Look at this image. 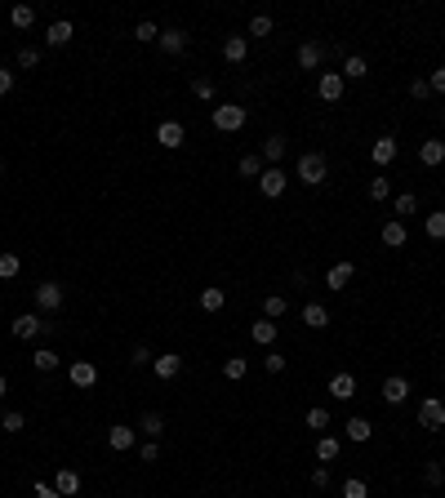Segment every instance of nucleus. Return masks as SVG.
<instances>
[{"label":"nucleus","mask_w":445,"mask_h":498,"mask_svg":"<svg viewBox=\"0 0 445 498\" xmlns=\"http://www.w3.org/2000/svg\"><path fill=\"white\" fill-rule=\"evenodd\" d=\"M294 178L303 187H321L330 178V161L321 152H303V156H298V165H294Z\"/></svg>","instance_id":"1"},{"label":"nucleus","mask_w":445,"mask_h":498,"mask_svg":"<svg viewBox=\"0 0 445 498\" xmlns=\"http://www.w3.org/2000/svg\"><path fill=\"white\" fill-rule=\"evenodd\" d=\"M210 120H214V129H219V133H236V129H245L249 112H245V107H236V103H219L210 112Z\"/></svg>","instance_id":"2"},{"label":"nucleus","mask_w":445,"mask_h":498,"mask_svg":"<svg viewBox=\"0 0 445 498\" xmlns=\"http://www.w3.org/2000/svg\"><path fill=\"white\" fill-rule=\"evenodd\" d=\"M285 187H290V174H285L281 165H268V169H263V174H258V191H263V196H268V200L285 196Z\"/></svg>","instance_id":"3"},{"label":"nucleus","mask_w":445,"mask_h":498,"mask_svg":"<svg viewBox=\"0 0 445 498\" xmlns=\"http://www.w3.org/2000/svg\"><path fill=\"white\" fill-rule=\"evenodd\" d=\"M418 427H428V432H441L445 427V400L428 396L423 405H418Z\"/></svg>","instance_id":"4"},{"label":"nucleus","mask_w":445,"mask_h":498,"mask_svg":"<svg viewBox=\"0 0 445 498\" xmlns=\"http://www.w3.org/2000/svg\"><path fill=\"white\" fill-rule=\"evenodd\" d=\"M156 142H161L165 152H178V147H183V142H187V129L178 125V120H165V125L156 129Z\"/></svg>","instance_id":"5"},{"label":"nucleus","mask_w":445,"mask_h":498,"mask_svg":"<svg viewBox=\"0 0 445 498\" xmlns=\"http://www.w3.org/2000/svg\"><path fill=\"white\" fill-rule=\"evenodd\" d=\"M316 94H321V103H343V76L339 71H321Z\"/></svg>","instance_id":"6"},{"label":"nucleus","mask_w":445,"mask_h":498,"mask_svg":"<svg viewBox=\"0 0 445 498\" xmlns=\"http://www.w3.org/2000/svg\"><path fill=\"white\" fill-rule=\"evenodd\" d=\"M36 307H41V312H58V307H63V285H58V281L36 285Z\"/></svg>","instance_id":"7"},{"label":"nucleus","mask_w":445,"mask_h":498,"mask_svg":"<svg viewBox=\"0 0 445 498\" xmlns=\"http://www.w3.org/2000/svg\"><path fill=\"white\" fill-rule=\"evenodd\" d=\"M9 330H14V338H36L41 330H50V321H41L36 312H22V316H14V325H9Z\"/></svg>","instance_id":"8"},{"label":"nucleus","mask_w":445,"mask_h":498,"mask_svg":"<svg viewBox=\"0 0 445 498\" xmlns=\"http://www.w3.org/2000/svg\"><path fill=\"white\" fill-rule=\"evenodd\" d=\"M178 369H183V356H178V351H161V356L152 360V374H156V379H165V383L178 379Z\"/></svg>","instance_id":"9"},{"label":"nucleus","mask_w":445,"mask_h":498,"mask_svg":"<svg viewBox=\"0 0 445 498\" xmlns=\"http://www.w3.org/2000/svg\"><path fill=\"white\" fill-rule=\"evenodd\" d=\"M107 445H112L116 454L134 449V445H138V427H120V423H116V427H107Z\"/></svg>","instance_id":"10"},{"label":"nucleus","mask_w":445,"mask_h":498,"mask_svg":"<svg viewBox=\"0 0 445 498\" xmlns=\"http://www.w3.org/2000/svg\"><path fill=\"white\" fill-rule=\"evenodd\" d=\"M321 63H326V45H321V41L298 45V67H303V71H316Z\"/></svg>","instance_id":"11"},{"label":"nucleus","mask_w":445,"mask_h":498,"mask_svg":"<svg viewBox=\"0 0 445 498\" xmlns=\"http://www.w3.org/2000/svg\"><path fill=\"white\" fill-rule=\"evenodd\" d=\"M388 405H401L405 396H410V379H401V374H392V379H383V392H379Z\"/></svg>","instance_id":"12"},{"label":"nucleus","mask_w":445,"mask_h":498,"mask_svg":"<svg viewBox=\"0 0 445 498\" xmlns=\"http://www.w3.org/2000/svg\"><path fill=\"white\" fill-rule=\"evenodd\" d=\"M352 276H356V267H352V263H334L330 272H326V285L334 289V294H339V289L352 285Z\"/></svg>","instance_id":"13"},{"label":"nucleus","mask_w":445,"mask_h":498,"mask_svg":"<svg viewBox=\"0 0 445 498\" xmlns=\"http://www.w3.org/2000/svg\"><path fill=\"white\" fill-rule=\"evenodd\" d=\"M370 161H374V165H392V161H396V138H392V133L374 138V147H370Z\"/></svg>","instance_id":"14"},{"label":"nucleus","mask_w":445,"mask_h":498,"mask_svg":"<svg viewBox=\"0 0 445 498\" xmlns=\"http://www.w3.org/2000/svg\"><path fill=\"white\" fill-rule=\"evenodd\" d=\"M405 240H410V232H405V223H401V218L383 223V245H388V249H405Z\"/></svg>","instance_id":"15"},{"label":"nucleus","mask_w":445,"mask_h":498,"mask_svg":"<svg viewBox=\"0 0 445 498\" xmlns=\"http://www.w3.org/2000/svg\"><path fill=\"white\" fill-rule=\"evenodd\" d=\"M156 45H161L165 54H183V50H187V31H183V27H165Z\"/></svg>","instance_id":"16"},{"label":"nucleus","mask_w":445,"mask_h":498,"mask_svg":"<svg viewBox=\"0 0 445 498\" xmlns=\"http://www.w3.org/2000/svg\"><path fill=\"white\" fill-rule=\"evenodd\" d=\"M245 54H249L245 36H227V41H223V63H245Z\"/></svg>","instance_id":"17"},{"label":"nucleus","mask_w":445,"mask_h":498,"mask_svg":"<svg viewBox=\"0 0 445 498\" xmlns=\"http://www.w3.org/2000/svg\"><path fill=\"white\" fill-rule=\"evenodd\" d=\"M67 379L76 383V387H94V383H99V369H94L89 360H76V365L67 369Z\"/></svg>","instance_id":"18"},{"label":"nucleus","mask_w":445,"mask_h":498,"mask_svg":"<svg viewBox=\"0 0 445 498\" xmlns=\"http://www.w3.org/2000/svg\"><path fill=\"white\" fill-rule=\"evenodd\" d=\"M249 338H254L258 347H272V343H276V321H268V316L254 321V325H249Z\"/></svg>","instance_id":"19"},{"label":"nucleus","mask_w":445,"mask_h":498,"mask_svg":"<svg viewBox=\"0 0 445 498\" xmlns=\"http://www.w3.org/2000/svg\"><path fill=\"white\" fill-rule=\"evenodd\" d=\"M54 490L63 494V498H71V494H80V471H71V467H63L54 476Z\"/></svg>","instance_id":"20"},{"label":"nucleus","mask_w":445,"mask_h":498,"mask_svg":"<svg viewBox=\"0 0 445 498\" xmlns=\"http://www.w3.org/2000/svg\"><path fill=\"white\" fill-rule=\"evenodd\" d=\"M418 161H423L428 169H437V165H445V142H437V138H428L423 147H418Z\"/></svg>","instance_id":"21"},{"label":"nucleus","mask_w":445,"mask_h":498,"mask_svg":"<svg viewBox=\"0 0 445 498\" xmlns=\"http://www.w3.org/2000/svg\"><path fill=\"white\" fill-rule=\"evenodd\" d=\"M370 436H374V423H370V418H347V441H356V445H365L370 441Z\"/></svg>","instance_id":"22"},{"label":"nucleus","mask_w":445,"mask_h":498,"mask_svg":"<svg viewBox=\"0 0 445 498\" xmlns=\"http://www.w3.org/2000/svg\"><path fill=\"white\" fill-rule=\"evenodd\" d=\"M67 41H71V22H67V18L50 22V31H45V45H54V50H63Z\"/></svg>","instance_id":"23"},{"label":"nucleus","mask_w":445,"mask_h":498,"mask_svg":"<svg viewBox=\"0 0 445 498\" xmlns=\"http://www.w3.org/2000/svg\"><path fill=\"white\" fill-rule=\"evenodd\" d=\"M330 392H334V400H352L356 396V379H352V374H334Z\"/></svg>","instance_id":"24"},{"label":"nucleus","mask_w":445,"mask_h":498,"mask_svg":"<svg viewBox=\"0 0 445 498\" xmlns=\"http://www.w3.org/2000/svg\"><path fill=\"white\" fill-rule=\"evenodd\" d=\"M303 325H307V330H326V325H330V312L321 307V302H307V307H303Z\"/></svg>","instance_id":"25"},{"label":"nucleus","mask_w":445,"mask_h":498,"mask_svg":"<svg viewBox=\"0 0 445 498\" xmlns=\"http://www.w3.org/2000/svg\"><path fill=\"white\" fill-rule=\"evenodd\" d=\"M339 449H343V441H339V436H321V441H316V458H321V463H334V458H339Z\"/></svg>","instance_id":"26"},{"label":"nucleus","mask_w":445,"mask_h":498,"mask_svg":"<svg viewBox=\"0 0 445 498\" xmlns=\"http://www.w3.org/2000/svg\"><path fill=\"white\" fill-rule=\"evenodd\" d=\"M31 22H36V9L31 5H14V9H9V27H14V31H27Z\"/></svg>","instance_id":"27"},{"label":"nucleus","mask_w":445,"mask_h":498,"mask_svg":"<svg viewBox=\"0 0 445 498\" xmlns=\"http://www.w3.org/2000/svg\"><path fill=\"white\" fill-rule=\"evenodd\" d=\"M223 302H227L223 285H205V289H200V307H205V312H223Z\"/></svg>","instance_id":"28"},{"label":"nucleus","mask_w":445,"mask_h":498,"mask_svg":"<svg viewBox=\"0 0 445 498\" xmlns=\"http://www.w3.org/2000/svg\"><path fill=\"white\" fill-rule=\"evenodd\" d=\"M263 161H268V165H281L285 161V138H281V133H272V138L263 142Z\"/></svg>","instance_id":"29"},{"label":"nucleus","mask_w":445,"mask_h":498,"mask_svg":"<svg viewBox=\"0 0 445 498\" xmlns=\"http://www.w3.org/2000/svg\"><path fill=\"white\" fill-rule=\"evenodd\" d=\"M31 369H41V374L58 369V351H50V347H36V351H31Z\"/></svg>","instance_id":"30"},{"label":"nucleus","mask_w":445,"mask_h":498,"mask_svg":"<svg viewBox=\"0 0 445 498\" xmlns=\"http://www.w3.org/2000/svg\"><path fill=\"white\" fill-rule=\"evenodd\" d=\"M365 71H370V67H365V58H360V54H347L339 76H343V80H347V76H352V80H365Z\"/></svg>","instance_id":"31"},{"label":"nucleus","mask_w":445,"mask_h":498,"mask_svg":"<svg viewBox=\"0 0 445 498\" xmlns=\"http://www.w3.org/2000/svg\"><path fill=\"white\" fill-rule=\"evenodd\" d=\"M18 272H22V258H18V254H14V249L0 254V281H14Z\"/></svg>","instance_id":"32"},{"label":"nucleus","mask_w":445,"mask_h":498,"mask_svg":"<svg viewBox=\"0 0 445 498\" xmlns=\"http://www.w3.org/2000/svg\"><path fill=\"white\" fill-rule=\"evenodd\" d=\"M138 432L147 436V441H156V436L165 432V418H161V414H143V418H138Z\"/></svg>","instance_id":"33"},{"label":"nucleus","mask_w":445,"mask_h":498,"mask_svg":"<svg viewBox=\"0 0 445 498\" xmlns=\"http://www.w3.org/2000/svg\"><path fill=\"white\" fill-rule=\"evenodd\" d=\"M285 312H290V302H285L281 294H268V298H263V316H268V321H276V316H285Z\"/></svg>","instance_id":"34"},{"label":"nucleus","mask_w":445,"mask_h":498,"mask_svg":"<svg viewBox=\"0 0 445 498\" xmlns=\"http://www.w3.org/2000/svg\"><path fill=\"white\" fill-rule=\"evenodd\" d=\"M423 232H428L432 240H445V214H441V210L423 218Z\"/></svg>","instance_id":"35"},{"label":"nucleus","mask_w":445,"mask_h":498,"mask_svg":"<svg viewBox=\"0 0 445 498\" xmlns=\"http://www.w3.org/2000/svg\"><path fill=\"white\" fill-rule=\"evenodd\" d=\"M307 427L326 436V432H330V409H321V405H316V409H307Z\"/></svg>","instance_id":"36"},{"label":"nucleus","mask_w":445,"mask_h":498,"mask_svg":"<svg viewBox=\"0 0 445 498\" xmlns=\"http://www.w3.org/2000/svg\"><path fill=\"white\" fill-rule=\"evenodd\" d=\"M245 369H249V365H245V356H227V360H223V374H227L232 383L245 379Z\"/></svg>","instance_id":"37"},{"label":"nucleus","mask_w":445,"mask_h":498,"mask_svg":"<svg viewBox=\"0 0 445 498\" xmlns=\"http://www.w3.org/2000/svg\"><path fill=\"white\" fill-rule=\"evenodd\" d=\"M343 498H370V485L360 481V476H347L343 481Z\"/></svg>","instance_id":"38"},{"label":"nucleus","mask_w":445,"mask_h":498,"mask_svg":"<svg viewBox=\"0 0 445 498\" xmlns=\"http://www.w3.org/2000/svg\"><path fill=\"white\" fill-rule=\"evenodd\" d=\"M0 427H5L9 436H14V432H22V427H27V414H22V409H9V414L0 418Z\"/></svg>","instance_id":"39"},{"label":"nucleus","mask_w":445,"mask_h":498,"mask_svg":"<svg viewBox=\"0 0 445 498\" xmlns=\"http://www.w3.org/2000/svg\"><path fill=\"white\" fill-rule=\"evenodd\" d=\"M134 41H143V45L161 41V27H156V22H138V27H134Z\"/></svg>","instance_id":"40"},{"label":"nucleus","mask_w":445,"mask_h":498,"mask_svg":"<svg viewBox=\"0 0 445 498\" xmlns=\"http://www.w3.org/2000/svg\"><path fill=\"white\" fill-rule=\"evenodd\" d=\"M418 210V196L414 191H401V196H396V214H401V223H405V214H414Z\"/></svg>","instance_id":"41"},{"label":"nucleus","mask_w":445,"mask_h":498,"mask_svg":"<svg viewBox=\"0 0 445 498\" xmlns=\"http://www.w3.org/2000/svg\"><path fill=\"white\" fill-rule=\"evenodd\" d=\"M388 196H392L388 178H370V200H388Z\"/></svg>","instance_id":"42"},{"label":"nucleus","mask_w":445,"mask_h":498,"mask_svg":"<svg viewBox=\"0 0 445 498\" xmlns=\"http://www.w3.org/2000/svg\"><path fill=\"white\" fill-rule=\"evenodd\" d=\"M249 36H272V18L268 14H254V18H249Z\"/></svg>","instance_id":"43"},{"label":"nucleus","mask_w":445,"mask_h":498,"mask_svg":"<svg viewBox=\"0 0 445 498\" xmlns=\"http://www.w3.org/2000/svg\"><path fill=\"white\" fill-rule=\"evenodd\" d=\"M258 174H263L258 156H240V178H258Z\"/></svg>","instance_id":"44"},{"label":"nucleus","mask_w":445,"mask_h":498,"mask_svg":"<svg viewBox=\"0 0 445 498\" xmlns=\"http://www.w3.org/2000/svg\"><path fill=\"white\" fill-rule=\"evenodd\" d=\"M191 94H196V98H214V80H205V76H200V80H191Z\"/></svg>","instance_id":"45"},{"label":"nucleus","mask_w":445,"mask_h":498,"mask_svg":"<svg viewBox=\"0 0 445 498\" xmlns=\"http://www.w3.org/2000/svg\"><path fill=\"white\" fill-rule=\"evenodd\" d=\"M423 481H428V485H441V481H445V467H441V463H428V467H423Z\"/></svg>","instance_id":"46"},{"label":"nucleus","mask_w":445,"mask_h":498,"mask_svg":"<svg viewBox=\"0 0 445 498\" xmlns=\"http://www.w3.org/2000/svg\"><path fill=\"white\" fill-rule=\"evenodd\" d=\"M129 360H134V365H152L156 356H152V347H143V343H138L134 351H129Z\"/></svg>","instance_id":"47"},{"label":"nucleus","mask_w":445,"mask_h":498,"mask_svg":"<svg viewBox=\"0 0 445 498\" xmlns=\"http://www.w3.org/2000/svg\"><path fill=\"white\" fill-rule=\"evenodd\" d=\"M138 458H143V463H156V458H161V445H156V441L138 445Z\"/></svg>","instance_id":"48"},{"label":"nucleus","mask_w":445,"mask_h":498,"mask_svg":"<svg viewBox=\"0 0 445 498\" xmlns=\"http://www.w3.org/2000/svg\"><path fill=\"white\" fill-rule=\"evenodd\" d=\"M410 98H414V103L432 98V85H428V80H414V85H410Z\"/></svg>","instance_id":"49"},{"label":"nucleus","mask_w":445,"mask_h":498,"mask_svg":"<svg viewBox=\"0 0 445 498\" xmlns=\"http://www.w3.org/2000/svg\"><path fill=\"white\" fill-rule=\"evenodd\" d=\"M36 63H41V50H31V45L18 50V67H36Z\"/></svg>","instance_id":"50"},{"label":"nucleus","mask_w":445,"mask_h":498,"mask_svg":"<svg viewBox=\"0 0 445 498\" xmlns=\"http://www.w3.org/2000/svg\"><path fill=\"white\" fill-rule=\"evenodd\" d=\"M428 85H432V94H445V67H437V71H432V76H428Z\"/></svg>","instance_id":"51"},{"label":"nucleus","mask_w":445,"mask_h":498,"mask_svg":"<svg viewBox=\"0 0 445 498\" xmlns=\"http://www.w3.org/2000/svg\"><path fill=\"white\" fill-rule=\"evenodd\" d=\"M9 89H14V71H9V67H0V98H5Z\"/></svg>","instance_id":"52"},{"label":"nucleus","mask_w":445,"mask_h":498,"mask_svg":"<svg viewBox=\"0 0 445 498\" xmlns=\"http://www.w3.org/2000/svg\"><path fill=\"white\" fill-rule=\"evenodd\" d=\"M31 498H63V494H58L54 485H45V481H41V485H36V490H31Z\"/></svg>","instance_id":"53"},{"label":"nucleus","mask_w":445,"mask_h":498,"mask_svg":"<svg viewBox=\"0 0 445 498\" xmlns=\"http://www.w3.org/2000/svg\"><path fill=\"white\" fill-rule=\"evenodd\" d=\"M312 485H316V490H326V485H330V467H316V471H312Z\"/></svg>","instance_id":"54"},{"label":"nucleus","mask_w":445,"mask_h":498,"mask_svg":"<svg viewBox=\"0 0 445 498\" xmlns=\"http://www.w3.org/2000/svg\"><path fill=\"white\" fill-rule=\"evenodd\" d=\"M285 369V356H276V351H272V356H268V374H281Z\"/></svg>","instance_id":"55"},{"label":"nucleus","mask_w":445,"mask_h":498,"mask_svg":"<svg viewBox=\"0 0 445 498\" xmlns=\"http://www.w3.org/2000/svg\"><path fill=\"white\" fill-rule=\"evenodd\" d=\"M5 392H9V383H5V379H0V396H5Z\"/></svg>","instance_id":"56"},{"label":"nucleus","mask_w":445,"mask_h":498,"mask_svg":"<svg viewBox=\"0 0 445 498\" xmlns=\"http://www.w3.org/2000/svg\"><path fill=\"white\" fill-rule=\"evenodd\" d=\"M0 36H5V22H0Z\"/></svg>","instance_id":"57"},{"label":"nucleus","mask_w":445,"mask_h":498,"mask_svg":"<svg viewBox=\"0 0 445 498\" xmlns=\"http://www.w3.org/2000/svg\"><path fill=\"white\" fill-rule=\"evenodd\" d=\"M0 174H5V165H0Z\"/></svg>","instance_id":"58"}]
</instances>
